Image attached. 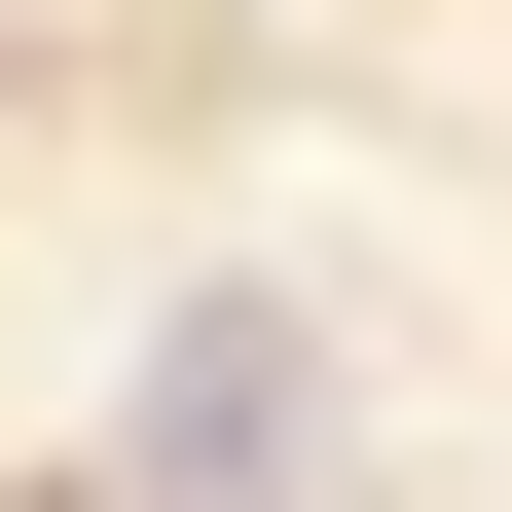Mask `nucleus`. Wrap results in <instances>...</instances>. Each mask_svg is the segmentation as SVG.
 Returning <instances> with one entry per match:
<instances>
[{"instance_id":"f257e3e1","label":"nucleus","mask_w":512,"mask_h":512,"mask_svg":"<svg viewBox=\"0 0 512 512\" xmlns=\"http://www.w3.org/2000/svg\"><path fill=\"white\" fill-rule=\"evenodd\" d=\"M110 476L147 512H330V330H293V293H183L147 403H110Z\"/></svg>"}]
</instances>
